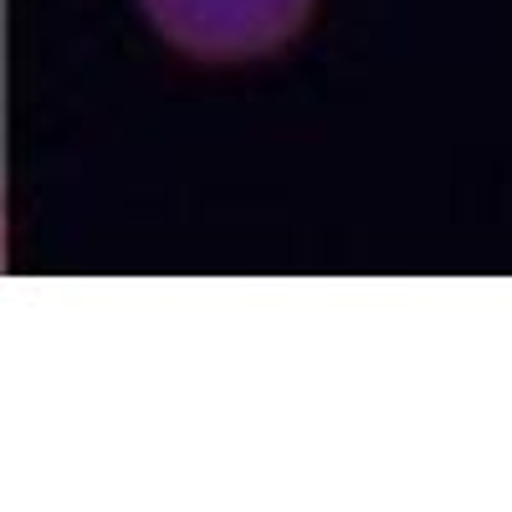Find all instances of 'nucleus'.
<instances>
[{
	"label": "nucleus",
	"instance_id": "f257e3e1",
	"mask_svg": "<svg viewBox=\"0 0 512 512\" xmlns=\"http://www.w3.org/2000/svg\"><path fill=\"white\" fill-rule=\"evenodd\" d=\"M313 0H144L149 21L190 57L231 62L272 52L308 21Z\"/></svg>",
	"mask_w": 512,
	"mask_h": 512
}]
</instances>
